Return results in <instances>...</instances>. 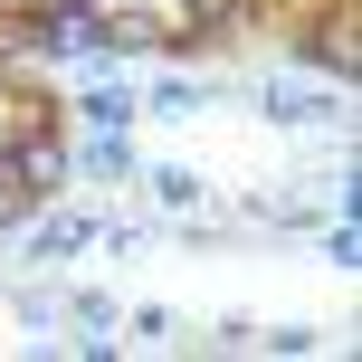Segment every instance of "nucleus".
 <instances>
[{"label":"nucleus","mask_w":362,"mask_h":362,"mask_svg":"<svg viewBox=\"0 0 362 362\" xmlns=\"http://www.w3.org/2000/svg\"><path fill=\"white\" fill-rule=\"evenodd\" d=\"M29 200H38V191H29V172H19V153H0V229H10Z\"/></svg>","instance_id":"f257e3e1"},{"label":"nucleus","mask_w":362,"mask_h":362,"mask_svg":"<svg viewBox=\"0 0 362 362\" xmlns=\"http://www.w3.org/2000/svg\"><path fill=\"white\" fill-rule=\"evenodd\" d=\"M153 191H163L172 210H191V200H200V181H191V172H153Z\"/></svg>","instance_id":"7ed1b4c3"},{"label":"nucleus","mask_w":362,"mask_h":362,"mask_svg":"<svg viewBox=\"0 0 362 362\" xmlns=\"http://www.w3.org/2000/svg\"><path fill=\"white\" fill-rule=\"evenodd\" d=\"M181 10H191V19H229L238 0H181Z\"/></svg>","instance_id":"20e7f679"},{"label":"nucleus","mask_w":362,"mask_h":362,"mask_svg":"<svg viewBox=\"0 0 362 362\" xmlns=\"http://www.w3.org/2000/svg\"><path fill=\"white\" fill-rule=\"evenodd\" d=\"M86 115H95V134H115V124H124V115H134V95H115V86H95V95H86Z\"/></svg>","instance_id":"f03ea898"}]
</instances>
